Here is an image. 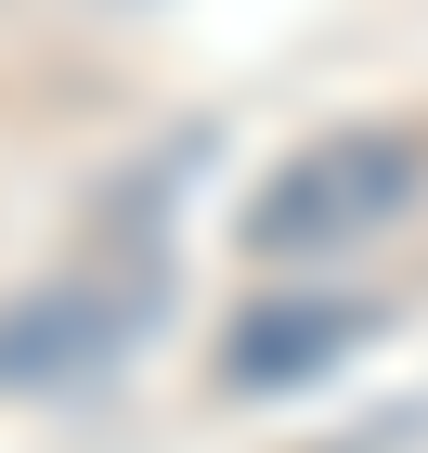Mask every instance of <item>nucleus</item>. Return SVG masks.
I'll list each match as a JSON object with an SVG mask.
<instances>
[{
    "mask_svg": "<svg viewBox=\"0 0 428 453\" xmlns=\"http://www.w3.org/2000/svg\"><path fill=\"white\" fill-rule=\"evenodd\" d=\"M416 181H428L416 130H324V142H299V156L247 195L234 234H247V259H324V246L390 234V220L416 208Z\"/></svg>",
    "mask_w": 428,
    "mask_h": 453,
    "instance_id": "nucleus-1",
    "label": "nucleus"
},
{
    "mask_svg": "<svg viewBox=\"0 0 428 453\" xmlns=\"http://www.w3.org/2000/svg\"><path fill=\"white\" fill-rule=\"evenodd\" d=\"M105 363H117V298H91V285H27V298H0V402L91 388Z\"/></svg>",
    "mask_w": 428,
    "mask_h": 453,
    "instance_id": "nucleus-2",
    "label": "nucleus"
},
{
    "mask_svg": "<svg viewBox=\"0 0 428 453\" xmlns=\"http://www.w3.org/2000/svg\"><path fill=\"white\" fill-rule=\"evenodd\" d=\"M351 337H377V311H363V298H260V311L234 324V337H221V376L273 402V388L324 376V363H338Z\"/></svg>",
    "mask_w": 428,
    "mask_h": 453,
    "instance_id": "nucleus-3",
    "label": "nucleus"
}]
</instances>
